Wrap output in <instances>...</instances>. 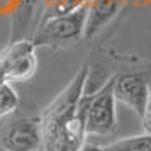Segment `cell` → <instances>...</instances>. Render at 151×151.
Masks as SVG:
<instances>
[{"label":"cell","instance_id":"cell-11","mask_svg":"<svg viewBox=\"0 0 151 151\" xmlns=\"http://www.w3.org/2000/svg\"><path fill=\"white\" fill-rule=\"evenodd\" d=\"M19 105V95L10 83H0V119L14 114Z\"/></svg>","mask_w":151,"mask_h":151},{"label":"cell","instance_id":"cell-5","mask_svg":"<svg viewBox=\"0 0 151 151\" xmlns=\"http://www.w3.org/2000/svg\"><path fill=\"white\" fill-rule=\"evenodd\" d=\"M116 95L114 78L110 76L100 88L90 93L88 112H87V136H109L117 129Z\"/></svg>","mask_w":151,"mask_h":151},{"label":"cell","instance_id":"cell-6","mask_svg":"<svg viewBox=\"0 0 151 151\" xmlns=\"http://www.w3.org/2000/svg\"><path fill=\"white\" fill-rule=\"evenodd\" d=\"M112 78H114L116 100L127 105L141 119L150 97L151 71H126V73H117Z\"/></svg>","mask_w":151,"mask_h":151},{"label":"cell","instance_id":"cell-8","mask_svg":"<svg viewBox=\"0 0 151 151\" xmlns=\"http://www.w3.org/2000/svg\"><path fill=\"white\" fill-rule=\"evenodd\" d=\"M37 5H39V0H19L14 14H12L10 41L31 39V36L34 32L32 21H34V17H36Z\"/></svg>","mask_w":151,"mask_h":151},{"label":"cell","instance_id":"cell-12","mask_svg":"<svg viewBox=\"0 0 151 151\" xmlns=\"http://www.w3.org/2000/svg\"><path fill=\"white\" fill-rule=\"evenodd\" d=\"M141 122H143L144 132H151V80H150V97H148V104H146L144 114L141 117Z\"/></svg>","mask_w":151,"mask_h":151},{"label":"cell","instance_id":"cell-7","mask_svg":"<svg viewBox=\"0 0 151 151\" xmlns=\"http://www.w3.org/2000/svg\"><path fill=\"white\" fill-rule=\"evenodd\" d=\"M127 0H90L87 24H85V41L92 39L107 24L116 19Z\"/></svg>","mask_w":151,"mask_h":151},{"label":"cell","instance_id":"cell-3","mask_svg":"<svg viewBox=\"0 0 151 151\" xmlns=\"http://www.w3.org/2000/svg\"><path fill=\"white\" fill-rule=\"evenodd\" d=\"M0 148L4 151L42 150V132L39 116L10 114L0 126Z\"/></svg>","mask_w":151,"mask_h":151},{"label":"cell","instance_id":"cell-4","mask_svg":"<svg viewBox=\"0 0 151 151\" xmlns=\"http://www.w3.org/2000/svg\"><path fill=\"white\" fill-rule=\"evenodd\" d=\"M37 70L36 46L31 39L9 41L0 51V83L26 82Z\"/></svg>","mask_w":151,"mask_h":151},{"label":"cell","instance_id":"cell-2","mask_svg":"<svg viewBox=\"0 0 151 151\" xmlns=\"http://www.w3.org/2000/svg\"><path fill=\"white\" fill-rule=\"evenodd\" d=\"M88 5L78 9L68 15L51 17L39 22L34 27L31 41L36 48H65L85 39Z\"/></svg>","mask_w":151,"mask_h":151},{"label":"cell","instance_id":"cell-1","mask_svg":"<svg viewBox=\"0 0 151 151\" xmlns=\"http://www.w3.org/2000/svg\"><path fill=\"white\" fill-rule=\"evenodd\" d=\"M90 65L83 63L71 82L41 112L42 151H78L85 144L90 93L85 92Z\"/></svg>","mask_w":151,"mask_h":151},{"label":"cell","instance_id":"cell-13","mask_svg":"<svg viewBox=\"0 0 151 151\" xmlns=\"http://www.w3.org/2000/svg\"><path fill=\"white\" fill-rule=\"evenodd\" d=\"M78 151H105L104 146H99V144H83Z\"/></svg>","mask_w":151,"mask_h":151},{"label":"cell","instance_id":"cell-9","mask_svg":"<svg viewBox=\"0 0 151 151\" xmlns=\"http://www.w3.org/2000/svg\"><path fill=\"white\" fill-rule=\"evenodd\" d=\"M88 2L90 0H44V9H42V15L39 17V22L48 21L51 17L68 15L78 9L88 5Z\"/></svg>","mask_w":151,"mask_h":151},{"label":"cell","instance_id":"cell-10","mask_svg":"<svg viewBox=\"0 0 151 151\" xmlns=\"http://www.w3.org/2000/svg\"><path fill=\"white\" fill-rule=\"evenodd\" d=\"M105 151H151V132L121 137L104 146Z\"/></svg>","mask_w":151,"mask_h":151}]
</instances>
